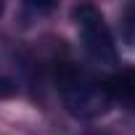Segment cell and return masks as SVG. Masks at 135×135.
<instances>
[{
	"label": "cell",
	"instance_id": "6da1fadb",
	"mask_svg": "<svg viewBox=\"0 0 135 135\" xmlns=\"http://www.w3.org/2000/svg\"><path fill=\"white\" fill-rule=\"evenodd\" d=\"M56 85L64 98V106L77 119H95L111 103L109 82H101L90 69L74 61H61L56 66Z\"/></svg>",
	"mask_w": 135,
	"mask_h": 135
},
{
	"label": "cell",
	"instance_id": "7a4b0ae2",
	"mask_svg": "<svg viewBox=\"0 0 135 135\" xmlns=\"http://www.w3.org/2000/svg\"><path fill=\"white\" fill-rule=\"evenodd\" d=\"M74 21L80 27L88 56L101 66H114L117 64V45H114V37H111V29H109L103 13L95 6L82 3L74 8Z\"/></svg>",
	"mask_w": 135,
	"mask_h": 135
},
{
	"label": "cell",
	"instance_id": "3957f363",
	"mask_svg": "<svg viewBox=\"0 0 135 135\" xmlns=\"http://www.w3.org/2000/svg\"><path fill=\"white\" fill-rule=\"evenodd\" d=\"M109 95L122 109L135 111V69H122L109 82Z\"/></svg>",
	"mask_w": 135,
	"mask_h": 135
},
{
	"label": "cell",
	"instance_id": "277c9868",
	"mask_svg": "<svg viewBox=\"0 0 135 135\" xmlns=\"http://www.w3.org/2000/svg\"><path fill=\"white\" fill-rule=\"evenodd\" d=\"M13 93H16V85L8 77H0V98H11Z\"/></svg>",
	"mask_w": 135,
	"mask_h": 135
},
{
	"label": "cell",
	"instance_id": "5b68a950",
	"mask_svg": "<svg viewBox=\"0 0 135 135\" xmlns=\"http://www.w3.org/2000/svg\"><path fill=\"white\" fill-rule=\"evenodd\" d=\"M124 35H127V42L135 48V13H132V16L124 21Z\"/></svg>",
	"mask_w": 135,
	"mask_h": 135
},
{
	"label": "cell",
	"instance_id": "8992f818",
	"mask_svg": "<svg viewBox=\"0 0 135 135\" xmlns=\"http://www.w3.org/2000/svg\"><path fill=\"white\" fill-rule=\"evenodd\" d=\"M0 13H3V3H0Z\"/></svg>",
	"mask_w": 135,
	"mask_h": 135
}]
</instances>
